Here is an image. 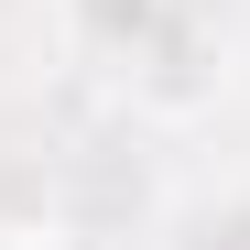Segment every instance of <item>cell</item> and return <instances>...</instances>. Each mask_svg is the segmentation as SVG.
<instances>
[{
    "instance_id": "1",
    "label": "cell",
    "mask_w": 250,
    "mask_h": 250,
    "mask_svg": "<svg viewBox=\"0 0 250 250\" xmlns=\"http://www.w3.org/2000/svg\"><path fill=\"white\" fill-rule=\"evenodd\" d=\"M11 250H109L98 229H11Z\"/></svg>"
},
{
    "instance_id": "2",
    "label": "cell",
    "mask_w": 250,
    "mask_h": 250,
    "mask_svg": "<svg viewBox=\"0 0 250 250\" xmlns=\"http://www.w3.org/2000/svg\"><path fill=\"white\" fill-rule=\"evenodd\" d=\"M0 250H11V229H0Z\"/></svg>"
}]
</instances>
